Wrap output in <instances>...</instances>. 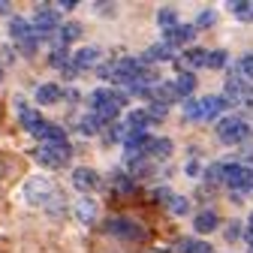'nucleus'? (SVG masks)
<instances>
[{
    "label": "nucleus",
    "instance_id": "obj_20",
    "mask_svg": "<svg viewBox=\"0 0 253 253\" xmlns=\"http://www.w3.org/2000/svg\"><path fill=\"white\" fill-rule=\"evenodd\" d=\"M235 235H241V226H238V223H232V226L226 229V238H235Z\"/></svg>",
    "mask_w": 253,
    "mask_h": 253
},
{
    "label": "nucleus",
    "instance_id": "obj_4",
    "mask_svg": "<svg viewBox=\"0 0 253 253\" xmlns=\"http://www.w3.org/2000/svg\"><path fill=\"white\" fill-rule=\"evenodd\" d=\"M193 34H196V27H190V24H175L172 30H166L169 45H187L190 40H193Z\"/></svg>",
    "mask_w": 253,
    "mask_h": 253
},
{
    "label": "nucleus",
    "instance_id": "obj_21",
    "mask_svg": "<svg viewBox=\"0 0 253 253\" xmlns=\"http://www.w3.org/2000/svg\"><path fill=\"white\" fill-rule=\"evenodd\" d=\"M247 226H250V232H247V235H253V214H250V223H247Z\"/></svg>",
    "mask_w": 253,
    "mask_h": 253
},
{
    "label": "nucleus",
    "instance_id": "obj_8",
    "mask_svg": "<svg viewBox=\"0 0 253 253\" xmlns=\"http://www.w3.org/2000/svg\"><path fill=\"white\" fill-rule=\"evenodd\" d=\"M229 73H235L238 79H250V82H253V54L241 57V60L235 63V70H229Z\"/></svg>",
    "mask_w": 253,
    "mask_h": 253
},
{
    "label": "nucleus",
    "instance_id": "obj_11",
    "mask_svg": "<svg viewBox=\"0 0 253 253\" xmlns=\"http://www.w3.org/2000/svg\"><path fill=\"white\" fill-rule=\"evenodd\" d=\"M193 87H196V79L190 76V73H184V76L178 79V84H175V90H178V93H184V100H190V93H193Z\"/></svg>",
    "mask_w": 253,
    "mask_h": 253
},
{
    "label": "nucleus",
    "instance_id": "obj_14",
    "mask_svg": "<svg viewBox=\"0 0 253 253\" xmlns=\"http://www.w3.org/2000/svg\"><path fill=\"white\" fill-rule=\"evenodd\" d=\"M184 115L190 121H196L199 118V100H184Z\"/></svg>",
    "mask_w": 253,
    "mask_h": 253
},
{
    "label": "nucleus",
    "instance_id": "obj_22",
    "mask_svg": "<svg viewBox=\"0 0 253 253\" xmlns=\"http://www.w3.org/2000/svg\"><path fill=\"white\" fill-rule=\"evenodd\" d=\"M247 244H250V253H253V235H247Z\"/></svg>",
    "mask_w": 253,
    "mask_h": 253
},
{
    "label": "nucleus",
    "instance_id": "obj_13",
    "mask_svg": "<svg viewBox=\"0 0 253 253\" xmlns=\"http://www.w3.org/2000/svg\"><path fill=\"white\" fill-rule=\"evenodd\" d=\"M223 169H226V163H214V166H208V169H205V178H208L211 184L223 181Z\"/></svg>",
    "mask_w": 253,
    "mask_h": 253
},
{
    "label": "nucleus",
    "instance_id": "obj_19",
    "mask_svg": "<svg viewBox=\"0 0 253 253\" xmlns=\"http://www.w3.org/2000/svg\"><path fill=\"white\" fill-rule=\"evenodd\" d=\"M154 151H157V154H163V157H166V154L172 151V145H169L166 139H163V142H154Z\"/></svg>",
    "mask_w": 253,
    "mask_h": 253
},
{
    "label": "nucleus",
    "instance_id": "obj_3",
    "mask_svg": "<svg viewBox=\"0 0 253 253\" xmlns=\"http://www.w3.org/2000/svg\"><path fill=\"white\" fill-rule=\"evenodd\" d=\"M226 97H205V100H199V118H217L220 112L226 109Z\"/></svg>",
    "mask_w": 253,
    "mask_h": 253
},
{
    "label": "nucleus",
    "instance_id": "obj_16",
    "mask_svg": "<svg viewBox=\"0 0 253 253\" xmlns=\"http://www.w3.org/2000/svg\"><path fill=\"white\" fill-rule=\"evenodd\" d=\"M160 24H166V30H172L175 27V12H169V9L160 12Z\"/></svg>",
    "mask_w": 253,
    "mask_h": 253
},
{
    "label": "nucleus",
    "instance_id": "obj_7",
    "mask_svg": "<svg viewBox=\"0 0 253 253\" xmlns=\"http://www.w3.org/2000/svg\"><path fill=\"white\" fill-rule=\"evenodd\" d=\"M229 6V12L235 15V18H253V3H250V0H232V3H226Z\"/></svg>",
    "mask_w": 253,
    "mask_h": 253
},
{
    "label": "nucleus",
    "instance_id": "obj_6",
    "mask_svg": "<svg viewBox=\"0 0 253 253\" xmlns=\"http://www.w3.org/2000/svg\"><path fill=\"white\" fill-rule=\"evenodd\" d=\"M193 226H196V232H211L217 226V214L214 211H199L196 220H193Z\"/></svg>",
    "mask_w": 253,
    "mask_h": 253
},
{
    "label": "nucleus",
    "instance_id": "obj_5",
    "mask_svg": "<svg viewBox=\"0 0 253 253\" xmlns=\"http://www.w3.org/2000/svg\"><path fill=\"white\" fill-rule=\"evenodd\" d=\"M205 60H208V51H205V48H190V51H184V57H181V67H187V70L205 67Z\"/></svg>",
    "mask_w": 253,
    "mask_h": 253
},
{
    "label": "nucleus",
    "instance_id": "obj_17",
    "mask_svg": "<svg viewBox=\"0 0 253 253\" xmlns=\"http://www.w3.org/2000/svg\"><path fill=\"white\" fill-rule=\"evenodd\" d=\"M148 57H169V45H154L148 51Z\"/></svg>",
    "mask_w": 253,
    "mask_h": 253
},
{
    "label": "nucleus",
    "instance_id": "obj_10",
    "mask_svg": "<svg viewBox=\"0 0 253 253\" xmlns=\"http://www.w3.org/2000/svg\"><path fill=\"white\" fill-rule=\"evenodd\" d=\"M109 229H115L118 235H126V238H142V229H139V226H133V223H124V220L112 223Z\"/></svg>",
    "mask_w": 253,
    "mask_h": 253
},
{
    "label": "nucleus",
    "instance_id": "obj_2",
    "mask_svg": "<svg viewBox=\"0 0 253 253\" xmlns=\"http://www.w3.org/2000/svg\"><path fill=\"white\" fill-rule=\"evenodd\" d=\"M223 184L232 187L235 193H247V190H253V169L247 166H226L223 169Z\"/></svg>",
    "mask_w": 253,
    "mask_h": 253
},
{
    "label": "nucleus",
    "instance_id": "obj_1",
    "mask_svg": "<svg viewBox=\"0 0 253 253\" xmlns=\"http://www.w3.org/2000/svg\"><path fill=\"white\" fill-rule=\"evenodd\" d=\"M217 136L223 139L226 145H238V142H244L250 136V126L241 118H223L217 124Z\"/></svg>",
    "mask_w": 253,
    "mask_h": 253
},
{
    "label": "nucleus",
    "instance_id": "obj_9",
    "mask_svg": "<svg viewBox=\"0 0 253 253\" xmlns=\"http://www.w3.org/2000/svg\"><path fill=\"white\" fill-rule=\"evenodd\" d=\"M178 253H214L208 244H202V241H190V238H184V241H178Z\"/></svg>",
    "mask_w": 253,
    "mask_h": 253
},
{
    "label": "nucleus",
    "instance_id": "obj_12",
    "mask_svg": "<svg viewBox=\"0 0 253 253\" xmlns=\"http://www.w3.org/2000/svg\"><path fill=\"white\" fill-rule=\"evenodd\" d=\"M205 67H211V70H220V67H226V51H208V60H205Z\"/></svg>",
    "mask_w": 253,
    "mask_h": 253
},
{
    "label": "nucleus",
    "instance_id": "obj_18",
    "mask_svg": "<svg viewBox=\"0 0 253 253\" xmlns=\"http://www.w3.org/2000/svg\"><path fill=\"white\" fill-rule=\"evenodd\" d=\"M214 21H217V15L208 9V12H202V15H199V21H196V24H199V27H205V24H214Z\"/></svg>",
    "mask_w": 253,
    "mask_h": 253
},
{
    "label": "nucleus",
    "instance_id": "obj_15",
    "mask_svg": "<svg viewBox=\"0 0 253 253\" xmlns=\"http://www.w3.org/2000/svg\"><path fill=\"white\" fill-rule=\"evenodd\" d=\"M169 205H172V211H175V214H187V211H190V202H187V199H181V196H172V202H169Z\"/></svg>",
    "mask_w": 253,
    "mask_h": 253
}]
</instances>
